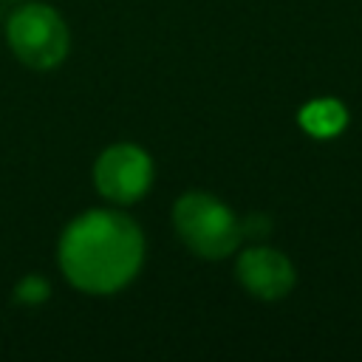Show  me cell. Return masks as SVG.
I'll return each instance as SVG.
<instances>
[{"mask_svg": "<svg viewBox=\"0 0 362 362\" xmlns=\"http://www.w3.org/2000/svg\"><path fill=\"white\" fill-rule=\"evenodd\" d=\"M57 255L65 277L76 288L110 294L136 277L144 260V238L127 215L90 209L68 223Z\"/></svg>", "mask_w": 362, "mask_h": 362, "instance_id": "cell-1", "label": "cell"}, {"mask_svg": "<svg viewBox=\"0 0 362 362\" xmlns=\"http://www.w3.org/2000/svg\"><path fill=\"white\" fill-rule=\"evenodd\" d=\"M175 232L201 257H226L240 240V223L226 204L206 192H187L173 209Z\"/></svg>", "mask_w": 362, "mask_h": 362, "instance_id": "cell-2", "label": "cell"}, {"mask_svg": "<svg viewBox=\"0 0 362 362\" xmlns=\"http://www.w3.org/2000/svg\"><path fill=\"white\" fill-rule=\"evenodd\" d=\"M6 37L17 59L37 71L57 68L68 54V28L62 17L42 3L20 6L6 23Z\"/></svg>", "mask_w": 362, "mask_h": 362, "instance_id": "cell-3", "label": "cell"}, {"mask_svg": "<svg viewBox=\"0 0 362 362\" xmlns=\"http://www.w3.org/2000/svg\"><path fill=\"white\" fill-rule=\"evenodd\" d=\"M93 181L105 198L116 204H130L150 189L153 181L150 156L136 144H113L96 158Z\"/></svg>", "mask_w": 362, "mask_h": 362, "instance_id": "cell-4", "label": "cell"}, {"mask_svg": "<svg viewBox=\"0 0 362 362\" xmlns=\"http://www.w3.org/2000/svg\"><path fill=\"white\" fill-rule=\"evenodd\" d=\"M238 280L260 300H280L294 286V269L286 255L269 246H252L238 257Z\"/></svg>", "mask_w": 362, "mask_h": 362, "instance_id": "cell-5", "label": "cell"}, {"mask_svg": "<svg viewBox=\"0 0 362 362\" xmlns=\"http://www.w3.org/2000/svg\"><path fill=\"white\" fill-rule=\"evenodd\" d=\"M345 122H348V113L337 99H317L300 110V124L317 139H328L339 133Z\"/></svg>", "mask_w": 362, "mask_h": 362, "instance_id": "cell-6", "label": "cell"}, {"mask_svg": "<svg viewBox=\"0 0 362 362\" xmlns=\"http://www.w3.org/2000/svg\"><path fill=\"white\" fill-rule=\"evenodd\" d=\"M48 297V283L37 274H28L20 280V286L14 288V300L17 303H42Z\"/></svg>", "mask_w": 362, "mask_h": 362, "instance_id": "cell-7", "label": "cell"}]
</instances>
